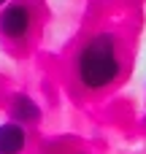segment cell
<instances>
[{
  "label": "cell",
  "mask_w": 146,
  "mask_h": 154,
  "mask_svg": "<svg viewBox=\"0 0 146 154\" xmlns=\"http://www.w3.org/2000/svg\"><path fill=\"white\" fill-rule=\"evenodd\" d=\"M27 143L24 127L16 122H5L0 125V154H22Z\"/></svg>",
  "instance_id": "3957f363"
},
{
  "label": "cell",
  "mask_w": 146,
  "mask_h": 154,
  "mask_svg": "<svg viewBox=\"0 0 146 154\" xmlns=\"http://www.w3.org/2000/svg\"><path fill=\"white\" fill-rule=\"evenodd\" d=\"M0 30L8 38H22L30 30V11H27V5H22V3L5 5L3 14H0Z\"/></svg>",
  "instance_id": "7a4b0ae2"
},
{
  "label": "cell",
  "mask_w": 146,
  "mask_h": 154,
  "mask_svg": "<svg viewBox=\"0 0 146 154\" xmlns=\"http://www.w3.org/2000/svg\"><path fill=\"white\" fill-rule=\"evenodd\" d=\"M76 70H79V81L87 89H103L111 81H116V76H119V60H116L114 35H108V32L95 35L81 49Z\"/></svg>",
  "instance_id": "6da1fadb"
},
{
  "label": "cell",
  "mask_w": 146,
  "mask_h": 154,
  "mask_svg": "<svg viewBox=\"0 0 146 154\" xmlns=\"http://www.w3.org/2000/svg\"><path fill=\"white\" fill-rule=\"evenodd\" d=\"M0 3H3V0H0Z\"/></svg>",
  "instance_id": "5b68a950"
},
{
  "label": "cell",
  "mask_w": 146,
  "mask_h": 154,
  "mask_svg": "<svg viewBox=\"0 0 146 154\" xmlns=\"http://www.w3.org/2000/svg\"><path fill=\"white\" fill-rule=\"evenodd\" d=\"M11 114H14V122H16V125H27V122H33V119L41 116V108H38L30 97L16 95L14 103H11Z\"/></svg>",
  "instance_id": "277c9868"
}]
</instances>
